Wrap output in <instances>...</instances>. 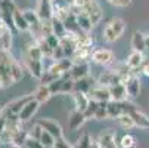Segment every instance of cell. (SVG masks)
<instances>
[{"instance_id": "cell-22", "label": "cell", "mask_w": 149, "mask_h": 148, "mask_svg": "<svg viewBox=\"0 0 149 148\" xmlns=\"http://www.w3.org/2000/svg\"><path fill=\"white\" fill-rule=\"evenodd\" d=\"M132 48L133 51H137V52H145L148 51L146 48V36L142 33V31H134L133 36H132Z\"/></svg>"}, {"instance_id": "cell-20", "label": "cell", "mask_w": 149, "mask_h": 148, "mask_svg": "<svg viewBox=\"0 0 149 148\" xmlns=\"http://www.w3.org/2000/svg\"><path fill=\"white\" fill-rule=\"evenodd\" d=\"M72 95V101H74V107L80 111H86V108L89 107L90 104V96L89 93H84V92H74Z\"/></svg>"}, {"instance_id": "cell-35", "label": "cell", "mask_w": 149, "mask_h": 148, "mask_svg": "<svg viewBox=\"0 0 149 148\" xmlns=\"http://www.w3.org/2000/svg\"><path fill=\"white\" fill-rule=\"evenodd\" d=\"M56 79H59V77H56L52 71H49V70H45V73H43V76H41V79L38 80L40 81V84H49L52 83V81H55Z\"/></svg>"}, {"instance_id": "cell-14", "label": "cell", "mask_w": 149, "mask_h": 148, "mask_svg": "<svg viewBox=\"0 0 149 148\" xmlns=\"http://www.w3.org/2000/svg\"><path fill=\"white\" fill-rule=\"evenodd\" d=\"M83 12H86V13L89 15V18H90V21H92L93 27L97 25V24L100 22V21H102V16H103V13H102V8H100V5L96 2V0H93V2H92L89 6L84 8Z\"/></svg>"}, {"instance_id": "cell-10", "label": "cell", "mask_w": 149, "mask_h": 148, "mask_svg": "<svg viewBox=\"0 0 149 148\" xmlns=\"http://www.w3.org/2000/svg\"><path fill=\"white\" fill-rule=\"evenodd\" d=\"M41 128H43L45 130H47L50 135H53L56 139L58 138H62L63 136V130H62V126L56 121V120H53V119H38V121H37Z\"/></svg>"}, {"instance_id": "cell-13", "label": "cell", "mask_w": 149, "mask_h": 148, "mask_svg": "<svg viewBox=\"0 0 149 148\" xmlns=\"http://www.w3.org/2000/svg\"><path fill=\"white\" fill-rule=\"evenodd\" d=\"M92 46H78L75 48L71 59L74 61V64H81V62H89L92 61Z\"/></svg>"}, {"instance_id": "cell-32", "label": "cell", "mask_w": 149, "mask_h": 148, "mask_svg": "<svg viewBox=\"0 0 149 148\" xmlns=\"http://www.w3.org/2000/svg\"><path fill=\"white\" fill-rule=\"evenodd\" d=\"M41 144H43L46 148H53V144H55V141H56V138L53 136V135H50L47 130H45L43 129V132H41V135H40V139H38Z\"/></svg>"}, {"instance_id": "cell-2", "label": "cell", "mask_w": 149, "mask_h": 148, "mask_svg": "<svg viewBox=\"0 0 149 148\" xmlns=\"http://www.w3.org/2000/svg\"><path fill=\"white\" fill-rule=\"evenodd\" d=\"M92 61L100 67H109L115 62V53L111 49H95L92 53Z\"/></svg>"}, {"instance_id": "cell-1", "label": "cell", "mask_w": 149, "mask_h": 148, "mask_svg": "<svg viewBox=\"0 0 149 148\" xmlns=\"http://www.w3.org/2000/svg\"><path fill=\"white\" fill-rule=\"evenodd\" d=\"M125 31V22L123 18H112L108 24L105 25L103 31H102V37L106 43H115V41L124 34Z\"/></svg>"}, {"instance_id": "cell-9", "label": "cell", "mask_w": 149, "mask_h": 148, "mask_svg": "<svg viewBox=\"0 0 149 148\" xmlns=\"http://www.w3.org/2000/svg\"><path fill=\"white\" fill-rule=\"evenodd\" d=\"M90 99L97 101V102H109L111 101V90L108 86H103V84H95L89 92Z\"/></svg>"}, {"instance_id": "cell-30", "label": "cell", "mask_w": 149, "mask_h": 148, "mask_svg": "<svg viewBox=\"0 0 149 148\" xmlns=\"http://www.w3.org/2000/svg\"><path fill=\"white\" fill-rule=\"evenodd\" d=\"M117 121H118V124L121 126V128L125 129V130H129V129H132V128H136L134 121H133V119H132L130 114H123V116H120V117L117 119Z\"/></svg>"}, {"instance_id": "cell-18", "label": "cell", "mask_w": 149, "mask_h": 148, "mask_svg": "<svg viewBox=\"0 0 149 148\" xmlns=\"http://www.w3.org/2000/svg\"><path fill=\"white\" fill-rule=\"evenodd\" d=\"M13 25H15L16 31H19V33L30 31V25L27 22V18L24 15V11H19L18 8L13 12Z\"/></svg>"}, {"instance_id": "cell-8", "label": "cell", "mask_w": 149, "mask_h": 148, "mask_svg": "<svg viewBox=\"0 0 149 148\" xmlns=\"http://www.w3.org/2000/svg\"><path fill=\"white\" fill-rule=\"evenodd\" d=\"M99 84H103V86H115L118 83H123V74L118 73L117 70H109V71H103L99 79H97Z\"/></svg>"}, {"instance_id": "cell-27", "label": "cell", "mask_w": 149, "mask_h": 148, "mask_svg": "<svg viewBox=\"0 0 149 148\" xmlns=\"http://www.w3.org/2000/svg\"><path fill=\"white\" fill-rule=\"evenodd\" d=\"M52 30H53V34L58 36L59 39H62L68 31L65 24H63V21H61L58 18H52Z\"/></svg>"}, {"instance_id": "cell-37", "label": "cell", "mask_w": 149, "mask_h": 148, "mask_svg": "<svg viewBox=\"0 0 149 148\" xmlns=\"http://www.w3.org/2000/svg\"><path fill=\"white\" fill-rule=\"evenodd\" d=\"M106 2L112 6H117V8H129L133 0H106Z\"/></svg>"}, {"instance_id": "cell-39", "label": "cell", "mask_w": 149, "mask_h": 148, "mask_svg": "<svg viewBox=\"0 0 149 148\" xmlns=\"http://www.w3.org/2000/svg\"><path fill=\"white\" fill-rule=\"evenodd\" d=\"M53 148H72V145L65 139V138H58L56 141H55V144H53Z\"/></svg>"}, {"instance_id": "cell-4", "label": "cell", "mask_w": 149, "mask_h": 148, "mask_svg": "<svg viewBox=\"0 0 149 148\" xmlns=\"http://www.w3.org/2000/svg\"><path fill=\"white\" fill-rule=\"evenodd\" d=\"M31 99H34V93H27V95H22V96L15 98L13 101H10V102L6 105L5 113H6V114H15V116H18V114L21 113V110H22Z\"/></svg>"}, {"instance_id": "cell-46", "label": "cell", "mask_w": 149, "mask_h": 148, "mask_svg": "<svg viewBox=\"0 0 149 148\" xmlns=\"http://www.w3.org/2000/svg\"><path fill=\"white\" fill-rule=\"evenodd\" d=\"M10 148H22V147H19V145H10Z\"/></svg>"}, {"instance_id": "cell-28", "label": "cell", "mask_w": 149, "mask_h": 148, "mask_svg": "<svg viewBox=\"0 0 149 148\" xmlns=\"http://www.w3.org/2000/svg\"><path fill=\"white\" fill-rule=\"evenodd\" d=\"M70 6H62V5H53V18H58L65 22V19L70 16Z\"/></svg>"}, {"instance_id": "cell-33", "label": "cell", "mask_w": 149, "mask_h": 148, "mask_svg": "<svg viewBox=\"0 0 149 148\" xmlns=\"http://www.w3.org/2000/svg\"><path fill=\"white\" fill-rule=\"evenodd\" d=\"M109 119V114H108V107H106V102H100L99 104V108L95 114V120H106Z\"/></svg>"}, {"instance_id": "cell-34", "label": "cell", "mask_w": 149, "mask_h": 148, "mask_svg": "<svg viewBox=\"0 0 149 148\" xmlns=\"http://www.w3.org/2000/svg\"><path fill=\"white\" fill-rule=\"evenodd\" d=\"M99 104H100V102L90 99L89 107L86 108V111H84V116H86L87 120H89V119H95V114H96V111H97V108H99Z\"/></svg>"}, {"instance_id": "cell-41", "label": "cell", "mask_w": 149, "mask_h": 148, "mask_svg": "<svg viewBox=\"0 0 149 148\" xmlns=\"http://www.w3.org/2000/svg\"><path fill=\"white\" fill-rule=\"evenodd\" d=\"M5 130H6V116H3L0 119V138L5 133Z\"/></svg>"}, {"instance_id": "cell-6", "label": "cell", "mask_w": 149, "mask_h": 148, "mask_svg": "<svg viewBox=\"0 0 149 148\" xmlns=\"http://www.w3.org/2000/svg\"><path fill=\"white\" fill-rule=\"evenodd\" d=\"M127 93H129V99H136L140 95V77L136 73H132L124 81Z\"/></svg>"}, {"instance_id": "cell-21", "label": "cell", "mask_w": 149, "mask_h": 148, "mask_svg": "<svg viewBox=\"0 0 149 148\" xmlns=\"http://www.w3.org/2000/svg\"><path fill=\"white\" fill-rule=\"evenodd\" d=\"M111 90V99L112 101H127L129 99V93H127V89H125V84L124 83H118L115 86H111L109 88Z\"/></svg>"}, {"instance_id": "cell-40", "label": "cell", "mask_w": 149, "mask_h": 148, "mask_svg": "<svg viewBox=\"0 0 149 148\" xmlns=\"http://www.w3.org/2000/svg\"><path fill=\"white\" fill-rule=\"evenodd\" d=\"M92 2H93V0H72L71 3H72V5H75L77 8H80V9L83 11V9L86 8V6H89Z\"/></svg>"}, {"instance_id": "cell-38", "label": "cell", "mask_w": 149, "mask_h": 148, "mask_svg": "<svg viewBox=\"0 0 149 148\" xmlns=\"http://www.w3.org/2000/svg\"><path fill=\"white\" fill-rule=\"evenodd\" d=\"M41 132H43V128L38 124V123H36L34 126H33V129L28 132V135L31 136V138H36V139H40V135H41Z\"/></svg>"}, {"instance_id": "cell-19", "label": "cell", "mask_w": 149, "mask_h": 148, "mask_svg": "<svg viewBox=\"0 0 149 148\" xmlns=\"http://www.w3.org/2000/svg\"><path fill=\"white\" fill-rule=\"evenodd\" d=\"M133 121H134V126L139 129H149V116H146L143 111H140L137 107L130 113Z\"/></svg>"}, {"instance_id": "cell-16", "label": "cell", "mask_w": 149, "mask_h": 148, "mask_svg": "<svg viewBox=\"0 0 149 148\" xmlns=\"http://www.w3.org/2000/svg\"><path fill=\"white\" fill-rule=\"evenodd\" d=\"M143 61H145V56L142 52H137V51H133L125 59V65L129 67L133 73H136V70H142V65H143Z\"/></svg>"}, {"instance_id": "cell-29", "label": "cell", "mask_w": 149, "mask_h": 148, "mask_svg": "<svg viewBox=\"0 0 149 148\" xmlns=\"http://www.w3.org/2000/svg\"><path fill=\"white\" fill-rule=\"evenodd\" d=\"M136 145H137V139L132 133H125L120 139V147L121 148H134Z\"/></svg>"}, {"instance_id": "cell-17", "label": "cell", "mask_w": 149, "mask_h": 148, "mask_svg": "<svg viewBox=\"0 0 149 148\" xmlns=\"http://www.w3.org/2000/svg\"><path fill=\"white\" fill-rule=\"evenodd\" d=\"M90 74V67H89V62H81V64H74L72 68L70 70L68 76L74 80L83 79V77H87Z\"/></svg>"}, {"instance_id": "cell-7", "label": "cell", "mask_w": 149, "mask_h": 148, "mask_svg": "<svg viewBox=\"0 0 149 148\" xmlns=\"http://www.w3.org/2000/svg\"><path fill=\"white\" fill-rule=\"evenodd\" d=\"M36 12L41 21H52L53 18V2L52 0H37Z\"/></svg>"}, {"instance_id": "cell-42", "label": "cell", "mask_w": 149, "mask_h": 148, "mask_svg": "<svg viewBox=\"0 0 149 148\" xmlns=\"http://www.w3.org/2000/svg\"><path fill=\"white\" fill-rule=\"evenodd\" d=\"M142 71H143V74L149 76V58H145L143 65H142Z\"/></svg>"}, {"instance_id": "cell-36", "label": "cell", "mask_w": 149, "mask_h": 148, "mask_svg": "<svg viewBox=\"0 0 149 148\" xmlns=\"http://www.w3.org/2000/svg\"><path fill=\"white\" fill-rule=\"evenodd\" d=\"M62 84H63V77H59V79H56L55 81H52V83L49 84V88H50V92H52V95L61 93V90H62Z\"/></svg>"}, {"instance_id": "cell-44", "label": "cell", "mask_w": 149, "mask_h": 148, "mask_svg": "<svg viewBox=\"0 0 149 148\" xmlns=\"http://www.w3.org/2000/svg\"><path fill=\"white\" fill-rule=\"evenodd\" d=\"M3 88V80H2V76H0V89Z\"/></svg>"}, {"instance_id": "cell-11", "label": "cell", "mask_w": 149, "mask_h": 148, "mask_svg": "<svg viewBox=\"0 0 149 148\" xmlns=\"http://www.w3.org/2000/svg\"><path fill=\"white\" fill-rule=\"evenodd\" d=\"M24 65L27 68V71L37 80L41 79V76H43L45 73V65H43V61H36V59H31V58H24Z\"/></svg>"}, {"instance_id": "cell-45", "label": "cell", "mask_w": 149, "mask_h": 148, "mask_svg": "<svg viewBox=\"0 0 149 148\" xmlns=\"http://www.w3.org/2000/svg\"><path fill=\"white\" fill-rule=\"evenodd\" d=\"M3 116H5V114H3V110H2V108H0V119H2Z\"/></svg>"}, {"instance_id": "cell-5", "label": "cell", "mask_w": 149, "mask_h": 148, "mask_svg": "<svg viewBox=\"0 0 149 148\" xmlns=\"http://www.w3.org/2000/svg\"><path fill=\"white\" fill-rule=\"evenodd\" d=\"M96 142L100 148H120V142H117V135L111 129L100 130Z\"/></svg>"}, {"instance_id": "cell-3", "label": "cell", "mask_w": 149, "mask_h": 148, "mask_svg": "<svg viewBox=\"0 0 149 148\" xmlns=\"http://www.w3.org/2000/svg\"><path fill=\"white\" fill-rule=\"evenodd\" d=\"M74 65V61L71 58H62V59H58V61H53L52 64L49 65V71H52L56 77H63L65 74L70 73V70L72 68Z\"/></svg>"}, {"instance_id": "cell-15", "label": "cell", "mask_w": 149, "mask_h": 148, "mask_svg": "<svg viewBox=\"0 0 149 148\" xmlns=\"http://www.w3.org/2000/svg\"><path fill=\"white\" fill-rule=\"evenodd\" d=\"M87 119H86V116H84V113L83 111H80V110H77V108H74L71 113H70V117H68V123H70V129L72 130V132H75V130H78L81 126L84 124V121H86Z\"/></svg>"}, {"instance_id": "cell-12", "label": "cell", "mask_w": 149, "mask_h": 148, "mask_svg": "<svg viewBox=\"0 0 149 148\" xmlns=\"http://www.w3.org/2000/svg\"><path fill=\"white\" fill-rule=\"evenodd\" d=\"M40 102H37L36 99H31L25 107L21 110V113L18 114V117H19V120L22 121V123H27V121H30L34 116H36V113L38 111V108H40Z\"/></svg>"}, {"instance_id": "cell-25", "label": "cell", "mask_w": 149, "mask_h": 148, "mask_svg": "<svg viewBox=\"0 0 149 148\" xmlns=\"http://www.w3.org/2000/svg\"><path fill=\"white\" fill-rule=\"evenodd\" d=\"M50 98H52V92H50V88L47 84H40V86L34 90V99L40 104L47 102Z\"/></svg>"}, {"instance_id": "cell-26", "label": "cell", "mask_w": 149, "mask_h": 148, "mask_svg": "<svg viewBox=\"0 0 149 148\" xmlns=\"http://www.w3.org/2000/svg\"><path fill=\"white\" fill-rule=\"evenodd\" d=\"M77 24H78L80 31H84V33H90L93 28V24H92V21L86 12H81L77 15Z\"/></svg>"}, {"instance_id": "cell-24", "label": "cell", "mask_w": 149, "mask_h": 148, "mask_svg": "<svg viewBox=\"0 0 149 148\" xmlns=\"http://www.w3.org/2000/svg\"><path fill=\"white\" fill-rule=\"evenodd\" d=\"M25 56L27 58H31V59H36V61H43L45 56H43V52H41L37 40L33 39V41L30 45H27V52H25Z\"/></svg>"}, {"instance_id": "cell-43", "label": "cell", "mask_w": 149, "mask_h": 148, "mask_svg": "<svg viewBox=\"0 0 149 148\" xmlns=\"http://www.w3.org/2000/svg\"><path fill=\"white\" fill-rule=\"evenodd\" d=\"M90 148H100V147H99V145H97V142H93V144H92V147H90Z\"/></svg>"}, {"instance_id": "cell-31", "label": "cell", "mask_w": 149, "mask_h": 148, "mask_svg": "<svg viewBox=\"0 0 149 148\" xmlns=\"http://www.w3.org/2000/svg\"><path fill=\"white\" fill-rule=\"evenodd\" d=\"M92 144H93V141H92L90 135L89 133H83L78 138V141L75 142V145H72V148H90Z\"/></svg>"}, {"instance_id": "cell-23", "label": "cell", "mask_w": 149, "mask_h": 148, "mask_svg": "<svg viewBox=\"0 0 149 148\" xmlns=\"http://www.w3.org/2000/svg\"><path fill=\"white\" fill-rule=\"evenodd\" d=\"M95 86V80L87 76V77H83L75 80V86H74V92H84V93H89L90 89Z\"/></svg>"}]
</instances>
